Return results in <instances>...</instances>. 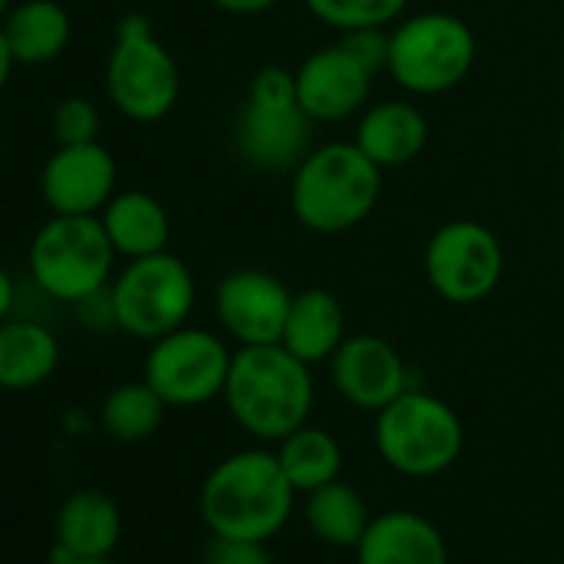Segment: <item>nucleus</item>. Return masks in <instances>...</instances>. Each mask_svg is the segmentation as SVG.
Returning a JSON list of instances; mask_svg holds the SVG:
<instances>
[{"mask_svg":"<svg viewBox=\"0 0 564 564\" xmlns=\"http://www.w3.org/2000/svg\"><path fill=\"white\" fill-rule=\"evenodd\" d=\"M223 402L246 435L282 442L310 422L316 402L313 366L296 359L282 343L239 346L232 352Z\"/></svg>","mask_w":564,"mask_h":564,"instance_id":"1","label":"nucleus"},{"mask_svg":"<svg viewBox=\"0 0 564 564\" xmlns=\"http://www.w3.org/2000/svg\"><path fill=\"white\" fill-rule=\"evenodd\" d=\"M296 488L275 452L246 448L223 458L199 488V514L209 534L269 541L286 528Z\"/></svg>","mask_w":564,"mask_h":564,"instance_id":"2","label":"nucleus"},{"mask_svg":"<svg viewBox=\"0 0 564 564\" xmlns=\"http://www.w3.org/2000/svg\"><path fill=\"white\" fill-rule=\"evenodd\" d=\"M382 173L356 143L336 140L310 150L290 186V206L303 229L339 236L372 216L382 196Z\"/></svg>","mask_w":564,"mask_h":564,"instance_id":"3","label":"nucleus"},{"mask_svg":"<svg viewBox=\"0 0 564 564\" xmlns=\"http://www.w3.org/2000/svg\"><path fill=\"white\" fill-rule=\"evenodd\" d=\"M117 249L100 216H57L47 219L28 249V269L37 290L57 303H87L110 286Z\"/></svg>","mask_w":564,"mask_h":564,"instance_id":"4","label":"nucleus"},{"mask_svg":"<svg viewBox=\"0 0 564 564\" xmlns=\"http://www.w3.org/2000/svg\"><path fill=\"white\" fill-rule=\"evenodd\" d=\"M475 57V31L462 18L448 11H425L402 18L389 31L386 74L402 87V94L442 97L471 74Z\"/></svg>","mask_w":564,"mask_h":564,"instance_id":"5","label":"nucleus"},{"mask_svg":"<svg viewBox=\"0 0 564 564\" xmlns=\"http://www.w3.org/2000/svg\"><path fill=\"white\" fill-rule=\"evenodd\" d=\"M313 127L296 97V74L262 67L236 120V150L259 173H286L313 150Z\"/></svg>","mask_w":564,"mask_h":564,"instance_id":"6","label":"nucleus"},{"mask_svg":"<svg viewBox=\"0 0 564 564\" xmlns=\"http://www.w3.org/2000/svg\"><path fill=\"white\" fill-rule=\"evenodd\" d=\"M376 448L392 471L409 478H435L458 462L465 429L445 399L409 389L376 412Z\"/></svg>","mask_w":564,"mask_h":564,"instance_id":"7","label":"nucleus"},{"mask_svg":"<svg viewBox=\"0 0 564 564\" xmlns=\"http://www.w3.org/2000/svg\"><path fill=\"white\" fill-rule=\"evenodd\" d=\"M196 306L193 269L170 249L127 259L110 286V310L117 329L133 339L156 343L160 336L189 323Z\"/></svg>","mask_w":564,"mask_h":564,"instance_id":"8","label":"nucleus"},{"mask_svg":"<svg viewBox=\"0 0 564 564\" xmlns=\"http://www.w3.org/2000/svg\"><path fill=\"white\" fill-rule=\"evenodd\" d=\"M176 57L153 34L147 14H127L117 24V41L107 57L110 104L133 123H160L180 100Z\"/></svg>","mask_w":564,"mask_h":564,"instance_id":"9","label":"nucleus"},{"mask_svg":"<svg viewBox=\"0 0 564 564\" xmlns=\"http://www.w3.org/2000/svg\"><path fill=\"white\" fill-rule=\"evenodd\" d=\"M425 279L452 306L485 303L505 275L501 239L478 219H448L425 242Z\"/></svg>","mask_w":564,"mask_h":564,"instance_id":"10","label":"nucleus"},{"mask_svg":"<svg viewBox=\"0 0 564 564\" xmlns=\"http://www.w3.org/2000/svg\"><path fill=\"white\" fill-rule=\"evenodd\" d=\"M229 366L232 352L223 336L199 326H180L150 343L143 379L170 409H196L223 399Z\"/></svg>","mask_w":564,"mask_h":564,"instance_id":"11","label":"nucleus"},{"mask_svg":"<svg viewBox=\"0 0 564 564\" xmlns=\"http://www.w3.org/2000/svg\"><path fill=\"white\" fill-rule=\"evenodd\" d=\"M213 306L229 339L239 346H269L282 339L293 290L269 269H232L219 279Z\"/></svg>","mask_w":564,"mask_h":564,"instance_id":"12","label":"nucleus"},{"mask_svg":"<svg viewBox=\"0 0 564 564\" xmlns=\"http://www.w3.org/2000/svg\"><path fill=\"white\" fill-rule=\"evenodd\" d=\"M376 74L362 67L346 44L313 51L296 70V97L313 123H346L369 107Z\"/></svg>","mask_w":564,"mask_h":564,"instance_id":"13","label":"nucleus"},{"mask_svg":"<svg viewBox=\"0 0 564 564\" xmlns=\"http://www.w3.org/2000/svg\"><path fill=\"white\" fill-rule=\"evenodd\" d=\"M117 193V160L94 143L57 147L41 173V196L57 216H100Z\"/></svg>","mask_w":564,"mask_h":564,"instance_id":"14","label":"nucleus"},{"mask_svg":"<svg viewBox=\"0 0 564 564\" xmlns=\"http://www.w3.org/2000/svg\"><path fill=\"white\" fill-rule=\"evenodd\" d=\"M329 379L336 392L366 412H382L402 392H409V366L402 352L382 336H346V343L329 359Z\"/></svg>","mask_w":564,"mask_h":564,"instance_id":"15","label":"nucleus"},{"mask_svg":"<svg viewBox=\"0 0 564 564\" xmlns=\"http://www.w3.org/2000/svg\"><path fill=\"white\" fill-rule=\"evenodd\" d=\"M123 534L120 505L100 488H80L64 498L54 524V561L70 557H110Z\"/></svg>","mask_w":564,"mask_h":564,"instance_id":"16","label":"nucleus"},{"mask_svg":"<svg viewBox=\"0 0 564 564\" xmlns=\"http://www.w3.org/2000/svg\"><path fill=\"white\" fill-rule=\"evenodd\" d=\"M379 170H399L429 147V117L412 100H379L359 113L352 140Z\"/></svg>","mask_w":564,"mask_h":564,"instance_id":"17","label":"nucleus"},{"mask_svg":"<svg viewBox=\"0 0 564 564\" xmlns=\"http://www.w3.org/2000/svg\"><path fill=\"white\" fill-rule=\"evenodd\" d=\"M359 564H448L442 531L419 511L376 514L356 544Z\"/></svg>","mask_w":564,"mask_h":564,"instance_id":"18","label":"nucleus"},{"mask_svg":"<svg viewBox=\"0 0 564 564\" xmlns=\"http://www.w3.org/2000/svg\"><path fill=\"white\" fill-rule=\"evenodd\" d=\"M349 326H346V310L336 293L329 290H300L293 293V306L282 326V346H286L296 359L319 366L336 356V349L346 343Z\"/></svg>","mask_w":564,"mask_h":564,"instance_id":"19","label":"nucleus"},{"mask_svg":"<svg viewBox=\"0 0 564 564\" xmlns=\"http://www.w3.org/2000/svg\"><path fill=\"white\" fill-rule=\"evenodd\" d=\"M61 366L54 329L34 319L0 323V392H28L44 386Z\"/></svg>","mask_w":564,"mask_h":564,"instance_id":"20","label":"nucleus"},{"mask_svg":"<svg viewBox=\"0 0 564 564\" xmlns=\"http://www.w3.org/2000/svg\"><path fill=\"white\" fill-rule=\"evenodd\" d=\"M100 223H104L117 256H123V259L163 252L170 246V232H173L166 206L156 196H150L147 189L113 193V199L100 213Z\"/></svg>","mask_w":564,"mask_h":564,"instance_id":"21","label":"nucleus"},{"mask_svg":"<svg viewBox=\"0 0 564 564\" xmlns=\"http://www.w3.org/2000/svg\"><path fill=\"white\" fill-rule=\"evenodd\" d=\"M18 67L54 64L74 37V21L57 0H24L0 24Z\"/></svg>","mask_w":564,"mask_h":564,"instance_id":"22","label":"nucleus"},{"mask_svg":"<svg viewBox=\"0 0 564 564\" xmlns=\"http://www.w3.org/2000/svg\"><path fill=\"white\" fill-rule=\"evenodd\" d=\"M303 514H306L310 531L333 547H356L372 521L369 505L359 495V488H352L339 478L310 491Z\"/></svg>","mask_w":564,"mask_h":564,"instance_id":"23","label":"nucleus"},{"mask_svg":"<svg viewBox=\"0 0 564 564\" xmlns=\"http://www.w3.org/2000/svg\"><path fill=\"white\" fill-rule=\"evenodd\" d=\"M275 458H279L282 471H286V478L293 481V488L303 495H310V491H316V488H323L343 475L339 438L326 429L310 425V422L279 442Z\"/></svg>","mask_w":564,"mask_h":564,"instance_id":"24","label":"nucleus"},{"mask_svg":"<svg viewBox=\"0 0 564 564\" xmlns=\"http://www.w3.org/2000/svg\"><path fill=\"white\" fill-rule=\"evenodd\" d=\"M166 402L160 399V392L143 379V382H123L117 386L104 405H100V425L110 438L117 442H143L150 438L166 415Z\"/></svg>","mask_w":564,"mask_h":564,"instance_id":"25","label":"nucleus"},{"mask_svg":"<svg viewBox=\"0 0 564 564\" xmlns=\"http://www.w3.org/2000/svg\"><path fill=\"white\" fill-rule=\"evenodd\" d=\"M310 14L339 31H366V28H395L405 11H409V0H306Z\"/></svg>","mask_w":564,"mask_h":564,"instance_id":"26","label":"nucleus"},{"mask_svg":"<svg viewBox=\"0 0 564 564\" xmlns=\"http://www.w3.org/2000/svg\"><path fill=\"white\" fill-rule=\"evenodd\" d=\"M54 137L61 147L94 143L100 137V110L87 97H64L54 107Z\"/></svg>","mask_w":564,"mask_h":564,"instance_id":"27","label":"nucleus"},{"mask_svg":"<svg viewBox=\"0 0 564 564\" xmlns=\"http://www.w3.org/2000/svg\"><path fill=\"white\" fill-rule=\"evenodd\" d=\"M203 564H272V554H269L265 541L209 534V541L203 547Z\"/></svg>","mask_w":564,"mask_h":564,"instance_id":"28","label":"nucleus"},{"mask_svg":"<svg viewBox=\"0 0 564 564\" xmlns=\"http://www.w3.org/2000/svg\"><path fill=\"white\" fill-rule=\"evenodd\" d=\"M389 31H392V28L349 31V34H343V44H346V51H349L362 67H369V70L379 77V74H386V67H389Z\"/></svg>","mask_w":564,"mask_h":564,"instance_id":"29","label":"nucleus"},{"mask_svg":"<svg viewBox=\"0 0 564 564\" xmlns=\"http://www.w3.org/2000/svg\"><path fill=\"white\" fill-rule=\"evenodd\" d=\"M209 4L223 14H232V18H259V14L279 8L282 0H209Z\"/></svg>","mask_w":564,"mask_h":564,"instance_id":"30","label":"nucleus"},{"mask_svg":"<svg viewBox=\"0 0 564 564\" xmlns=\"http://www.w3.org/2000/svg\"><path fill=\"white\" fill-rule=\"evenodd\" d=\"M14 303H18V286H14V275L0 265V323L11 319L14 313Z\"/></svg>","mask_w":564,"mask_h":564,"instance_id":"31","label":"nucleus"},{"mask_svg":"<svg viewBox=\"0 0 564 564\" xmlns=\"http://www.w3.org/2000/svg\"><path fill=\"white\" fill-rule=\"evenodd\" d=\"M14 67H18V61H14V54H11V47H8L4 31H0V94H4V87H8V80H11V74H14Z\"/></svg>","mask_w":564,"mask_h":564,"instance_id":"32","label":"nucleus"},{"mask_svg":"<svg viewBox=\"0 0 564 564\" xmlns=\"http://www.w3.org/2000/svg\"><path fill=\"white\" fill-rule=\"evenodd\" d=\"M64 564H117V561H110V557H70Z\"/></svg>","mask_w":564,"mask_h":564,"instance_id":"33","label":"nucleus"},{"mask_svg":"<svg viewBox=\"0 0 564 564\" xmlns=\"http://www.w3.org/2000/svg\"><path fill=\"white\" fill-rule=\"evenodd\" d=\"M8 11H11V0H0V21L8 18Z\"/></svg>","mask_w":564,"mask_h":564,"instance_id":"34","label":"nucleus"},{"mask_svg":"<svg viewBox=\"0 0 564 564\" xmlns=\"http://www.w3.org/2000/svg\"><path fill=\"white\" fill-rule=\"evenodd\" d=\"M557 150H561V156H564V130H561V137H557Z\"/></svg>","mask_w":564,"mask_h":564,"instance_id":"35","label":"nucleus"}]
</instances>
